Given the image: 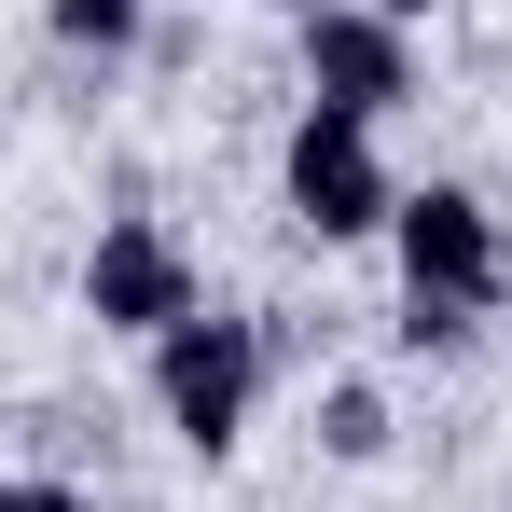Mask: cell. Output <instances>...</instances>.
<instances>
[{
  "instance_id": "cell-1",
  "label": "cell",
  "mask_w": 512,
  "mask_h": 512,
  "mask_svg": "<svg viewBox=\"0 0 512 512\" xmlns=\"http://www.w3.org/2000/svg\"><path fill=\"white\" fill-rule=\"evenodd\" d=\"M277 194H291V222H305L319 250L388 236V208H402V180H388V153H374V125H360V111H319V97H305V125H291V153H277Z\"/></svg>"
},
{
  "instance_id": "cell-2",
  "label": "cell",
  "mask_w": 512,
  "mask_h": 512,
  "mask_svg": "<svg viewBox=\"0 0 512 512\" xmlns=\"http://www.w3.org/2000/svg\"><path fill=\"white\" fill-rule=\"evenodd\" d=\"M153 402H167V429L194 443V457H236V429H250L263 402V319H180L167 346H153Z\"/></svg>"
},
{
  "instance_id": "cell-3",
  "label": "cell",
  "mask_w": 512,
  "mask_h": 512,
  "mask_svg": "<svg viewBox=\"0 0 512 512\" xmlns=\"http://www.w3.org/2000/svg\"><path fill=\"white\" fill-rule=\"evenodd\" d=\"M388 250H402V291H416V305H457V319H485L512 291L499 222H485V194H457V180H429V194L388 208Z\"/></svg>"
},
{
  "instance_id": "cell-4",
  "label": "cell",
  "mask_w": 512,
  "mask_h": 512,
  "mask_svg": "<svg viewBox=\"0 0 512 512\" xmlns=\"http://www.w3.org/2000/svg\"><path fill=\"white\" fill-rule=\"evenodd\" d=\"M194 305H208V291H194V263H180L167 222H97V250H84V319H97V333L167 346Z\"/></svg>"
},
{
  "instance_id": "cell-5",
  "label": "cell",
  "mask_w": 512,
  "mask_h": 512,
  "mask_svg": "<svg viewBox=\"0 0 512 512\" xmlns=\"http://www.w3.org/2000/svg\"><path fill=\"white\" fill-rule=\"evenodd\" d=\"M305 97L388 125V111L416 97V28H388L374 0H319V14H305Z\"/></svg>"
},
{
  "instance_id": "cell-6",
  "label": "cell",
  "mask_w": 512,
  "mask_h": 512,
  "mask_svg": "<svg viewBox=\"0 0 512 512\" xmlns=\"http://www.w3.org/2000/svg\"><path fill=\"white\" fill-rule=\"evenodd\" d=\"M139 28H153V0H56V42L70 56H125Z\"/></svg>"
},
{
  "instance_id": "cell-7",
  "label": "cell",
  "mask_w": 512,
  "mask_h": 512,
  "mask_svg": "<svg viewBox=\"0 0 512 512\" xmlns=\"http://www.w3.org/2000/svg\"><path fill=\"white\" fill-rule=\"evenodd\" d=\"M319 443H333V457H388V402H374V388H333V402H319Z\"/></svg>"
},
{
  "instance_id": "cell-8",
  "label": "cell",
  "mask_w": 512,
  "mask_h": 512,
  "mask_svg": "<svg viewBox=\"0 0 512 512\" xmlns=\"http://www.w3.org/2000/svg\"><path fill=\"white\" fill-rule=\"evenodd\" d=\"M388 333H402V346H471V319H457V305H416V291H402V319H388Z\"/></svg>"
},
{
  "instance_id": "cell-9",
  "label": "cell",
  "mask_w": 512,
  "mask_h": 512,
  "mask_svg": "<svg viewBox=\"0 0 512 512\" xmlns=\"http://www.w3.org/2000/svg\"><path fill=\"white\" fill-rule=\"evenodd\" d=\"M0 512H84V499H70L56 471H28V485H0Z\"/></svg>"
},
{
  "instance_id": "cell-10",
  "label": "cell",
  "mask_w": 512,
  "mask_h": 512,
  "mask_svg": "<svg viewBox=\"0 0 512 512\" xmlns=\"http://www.w3.org/2000/svg\"><path fill=\"white\" fill-rule=\"evenodd\" d=\"M374 14H388V28H416V14H443V0H374Z\"/></svg>"
},
{
  "instance_id": "cell-11",
  "label": "cell",
  "mask_w": 512,
  "mask_h": 512,
  "mask_svg": "<svg viewBox=\"0 0 512 512\" xmlns=\"http://www.w3.org/2000/svg\"><path fill=\"white\" fill-rule=\"evenodd\" d=\"M263 14H319V0H263Z\"/></svg>"
}]
</instances>
